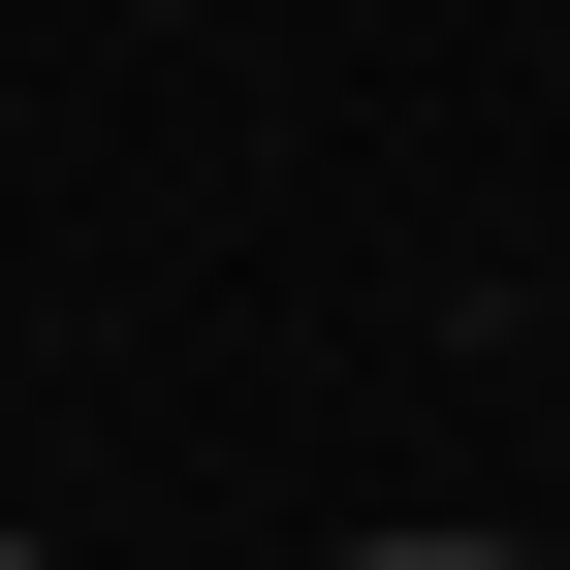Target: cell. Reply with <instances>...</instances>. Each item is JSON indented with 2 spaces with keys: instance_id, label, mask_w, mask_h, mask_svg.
<instances>
[{
  "instance_id": "cell-2",
  "label": "cell",
  "mask_w": 570,
  "mask_h": 570,
  "mask_svg": "<svg viewBox=\"0 0 570 570\" xmlns=\"http://www.w3.org/2000/svg\"><path fill=\"white\" fill-rule=\"evenodd\" d=\"M0 570H32V539H0Z\"/></svg>"
},
{
  "instance_id": "cell-1",
  "label": "cell",
  "mask_w": 570,
  "mask_h": 570,
  "mask_svg": "<svg viewBox=\"0 0 570 570\" xmlns=\"http://www.w3.org/2000/svg\"><path fill=\"white\" fill-rule=\"evenodd\" d=\"M348 570H508V539H348Z\"/></svg>"
}]
</instances>
